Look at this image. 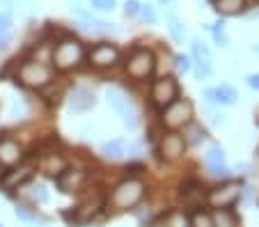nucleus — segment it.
Segmentation results:
<instances>
[{
    "label": "nucleus",
    "mask_w": 259,
    "mask_h": 227,
    "mask_svg": "<svg viewBox=\"0 0 259 227\" xmlns=\"http://www.w3.org/2000/svg\"><path fill=\"white\" fill-rule=\"evenodd\" d=\"M67 165L69 163L64 161L62 156H58V154H46L44 161H41V170H44L46 174H51V177H58V174L62 172Z\"/></svg>",
    "instance_id": "obj_21"
},
{
    "label": "nucleus",
    "mask_w": 259,
    "mask_h": 227,
    "mask_svg": "<svg viewBox=\"0 0 259 227\" xmlns=\"http://www.w3.org/2000/svg\"><path fill=\"white\" fill-rule=\"evenodd\" d=\"M184 140H186V145L188 147H197V145H202V143H206L209 140V131H206L202 124H197V122H191L186 128H184Z\"/></svg>",
    "instance_id": "obj_18"
},
{
    "label": "nucleus",
    "mask_w": 259,
    "mask_h": 227,
    "mask_svg": "<svg viewBox=\"0 0 259 227\" xmlns=\"http://www.w3.org/2000/svg\"><path fill=\"white\" fill-rule=\"evenodd\" d=\"M170 35H172V39L177 41V44H184V41L188 39V30H186V25L181 23L179 19H177L175 14H170Z\"/></svg>",
    "instance_id": "obj_23"
},
{
    "label": "nucleus",
    "mask_w": 259,
    "mask_h": 227,
    "mask_svg": "<svg viewBox=\"0 0 259 227\" xmlns=\"http://www.w3.org/2000/svg\"><path fill=\"white\" fill-rule=\"evenodd\" d=\"M147 195V184L140 177H126L110 191L106 198V207L115 211H133L138 204H142Z\"/></svg>",
    "instance_id": "obj_1"
},
{
    "label": "nucleus",
    "mask_w": 259,
    "mask_h": 227,
    "mask_svg": "<svg viewBox=\"0 0 259 227\" xmlns=\"http://www.w3.org/2000/svg\"><path fill=\"white\" fill-rule=\"evenodd\" d=\"M195 117V106L191 99H177L167 108L161 110V124L167 131H179L186 128Z\"/></svg>",
    "instance_id": "obj_5"
},
{
    "label": "nucleus",
    "mask_w": 259,
    "mask_h": 227,
    "mask_svg": "<svg viewBox=\"0 0 259 227\" xmlns=\"http://www.w3.org/2000/svg\"><path fill=\"white\" fill-rule=\"evenodd\" d=\"M0 227H5V225H3V222H0Z\"/></svg>",
    "instance_id": "obj_42"
},
{
    "label": "nucleus",
    "mask_w": 259,
    "mask_h": 227,
    "mask_svg": "<svg viewBox=\"0 0 259 227\" xmlns=\"http://www.w3.org/2000/svg\"><path fill=\"white\" fill-rule=\"evenodd\" d=\"M85 58H88V51H85L83 41L67 35L60 41H55L53 53H51V64H53L55 71H64L67 74V71L78 69L80 64L85 62Z\"/></svg>",
    "instance_id": "obj_2"
},
{
    "label": "nucleus",
    "mask_w": 259,
    "mask_h": 227,
    "mask_svg": "<svg viewBox=\"0 0 259 227\" xmlns=\"http://www.w3.org/2000/svg\"><path fill=\"white\" fill-rule=\"evenodd\" d=\"M188 225L191 227H213V218H211L209 211L197 209V211H193L191 216H188Z\"/></svg>",
    "instance_id": "obj_28"
},
{
    "label": "nucleus",
    "mask_w": 259,
    "mask_h": 227,
    "mask_svg": "<svg viewBox=\"0 0 259 227\" xmlns=\"http://www.w3.org/2000/svg\"><path fill=\"white\" fill-rule=\"evenodd\" d=\"M191 58L195 60V62H200V60H211V51H209V46L204 44L202 39H193L191 41Z\"/></svg>",
    "instance_id": "obj_29"
},
{
    "label": "nucleus",
    "mask_w": 259,
    "mask_h": 227,
    "mask_svg": "<svg viewBox=\"0 0 259 227\" xmlns=\"http://www.w3.org/2000/svg\"><path fill=\"white\" fill-rule=\"evenodd\" d=\"M67 106H69V113L85 115V113H90V110L97 106V94H94L90 87L78 85V87H73L71 92L67 94Z\"/></svg>",
    "instance_id": "obj_13"
},
{
    "label": "nucleus",
    "mask_w": 259,
    "mask_h": 227,
    "mask_svg": "<svg viewBox=\"0 0 259 227\" xmlns=\"http://www.w3.org/2000/svg\"><path fill=\"white\" fill-rule=\"evenodd\" d=\"M71 12H73V14H76V16H80V19H83V21H88V23L94 19V16H92V10H88V7H83V5H76V7H71Z\"/></svg>",
    "instance_id": "obj_36"
},
{
    "label": "nucleus",
    "mask_w": 259,
    "mask_h": 227,
    "mask_svg": "<svg viewBox=\"0 0 259 227\" xmlns=\"http://www.w3.org/2000/svg\"><path fill=\"white\" fill-rule=\"evenodd\" d=\"M53 181H55V186H58L60 193H64V195H73V193H78V191L85 188V184H88V172L80 170V168H71V165H67L58 177H53Z\"/></svg>",
    "instance_id": "obj_11"
},
{
    "label": "nucleus",
    "mask_w": 259,
    "mask_h": 227,
    "mask_svg": "<svg viewBox=\"0 0 259 227\" xmlns=\"http://www.w3.org/2000/svg\"><path fill=\"white\" fill-rule=\"evenodd\" d=\"M88 62L92 64L94 69H113L122 62V51L115 44H108V41H101V44L92 46L88 51Z\"/></svg>",
    "instance_id": "obj_9"
},
{
    "label": "nucleus",
    "mask_w": 259,
    "mask_h": 227,
    "mask_svg": "<svg viewBox=\"0 0 259 227\" xmlns=\"http://www.w3.org/2000/svg\"><path fill=\"white\" fill-rule=\"evenodd\" d=\"M32 170H34L32 163H28V161L14 165V168H7L5 172L0 174V188L7 193L14 191V188H21L30 177H32Z\"/></svg>",
    "instance_id": "obj_14"
},
{
    "label": "nucleus",
    "mask_w": 259,
    "mask_h": 227,
    "mask_svg": "<svg viewBox=\"0 0 259 227\" xmlns=\"http://www.w3.org/2000/svg\"><path fill=\"white\" fill-rule=\"evenodd\" d=\"M204 163L209 168V172L218 179L230 177V168H227V154L220 145H211L204 152Z\"/></svg>",
    "instance_id": "obj_15"
},
{
    "label": "nucleus",
    "mask_w": 259,
    "mask_h": 227,
    "mask_svg": "<svg viewBox=\"0 0 259 227\" xmlns=\"http://www.w3.org/2000/svg\"><path fill=\"white\" fill-rule=\"evenodd\" d=\"M179 99V83H177L175 76H161L152 83L149 87V101H152L154 108L163 110L172 104V101Z\"/></svg>",
    "instance_id": "obj_7"
},
{
    "label": "nucleus",
    "mask_w": 259,
    "mask_h": 227,
    "mask_svg": "<svg viewBox=\"0 0 259 227\" xmlns=\"http://www.w3.org/2000/svg\"><path fill=\"white\" fill-rule=\"evenodd\" d=\"M186 149H188V145L179 131H167V133H163L161 140H158V156H161L163 161H167V163H175V161L184 158Z\"/></svg>",
    "instance_id": "obj_10"
},
{
    "label": "nucleus",
    "mask_w": 259,
    "mask_h": 227,
    "mask_svg": "<svg viewBox=\"0 0 259 227\" xmlns=\"http://www.w3.org/2000/svg\"><path fill=\"white\" fill-rule=\"evenodd\" d=\"M191 74L195 76V80H206L213 76V64H211V60H200V62H195L193 60V69Z\"/></svg>",
    "instance_id": "obj_25"
},
{
    "label": "nucleus",
    "mask_w": 259,
    "mask_h": 227,
    "mask_svg": "<svg viewBox=\"0 0 259 227\" xmlns=\"http://www.w3.org/2000/svg\"><path fill=\"white\" fill-rule=\"evenodd\" d=\"M12 44V32H3L0 35V51H7Z\"/></svg>",
    "instance_id": "obj_39"
},
{
    "label": "nucleus",
    "mask_w": 259,
    "mask_h": 227,
    "mask_svg": "<svg viewBox=\"0 0 259 227\" xmlns=\"http://www.w3.org/2000/svg\"><path fill=\"white\" fill-rule=\"evenodd\" d=\"M140 19L145 21L147 25H154V23H156V10H154L152 5H142V10H140Z\"/></svg>",
    "instance_id": "obj_33"
},
{
    "label": "nucleus",
    "mask_w": 259,
    "mask_h": 227,
    "mask_svg": "<svg viewBox=\"0 0 259 227\" xmlns=\"http://www.w3.org/2000/svg\"><path fill=\"white\" fill-rule=\"evenodd\" d=\"M206 110V117H209V122L213 124V126H225V115L220 113L218 106H204Z\"/></svg>",
    "instance_id": "obj_31"
},
{
    "label": "nucleus",
    "mask_w": 259,
    "mask_h": 227,
    "mask_svg": "<svg viewBox=\"0 0 259 227\" xmlns=\"http://www.w3.org/2000/svg\"><path fill=\"white\" fill-rule=\"evenodd\" d=\"M175 67H177V71H179V74H191L193 58H191V55H184V53L175 55Z\"/></svg>",
    "instance_id": "obj_30"
},
{
    "label": "nucleus",
    "mask_w": 259,
    "mask_h": 227,
    "mask_svg": "<svg viewBox=\"0 0 259 227\" xmlns=\"http://www.w3.org/2000/svg\"><path fill=\"white\" fill-rule=\"evenodd\" d=\"M90 7L94 12H113L117 7V0H90Z\"/></svg>",
    "instance_id": "obj_32"
},
{
    "label": "nucleus",
    "mask_w": 259,
    "mask_h": 227,
    "mask_svg": "<svg viewBox=\"0 0 259 227\" xmlns=\"http://www.w3.org/2000/svg\"><path fill=\"white\" fill-rule=\"evenodd\" d=\"M28 195H30V202L32 204H49V200H51V193L44 184H32Z\"/></svg>",
    "instance_id": "obj_26"
},
{
    "label": "nucleus",
    "mask_w": 259,
    "mask_h": 227,
    "mask_svg": "<svg viewBox=\"0 0 259 227\" xmlns=\"http://www.w3.org/2000/svg\"><path fill=\"white\" fill-rule=\"evenodd\" d=\"M101 209H106V198L94 195L92 200H85L83 204H78V207L73 209V222H76V225H85V222L92 220Z\"/></svg>",
    "instance_id": "obj_16"
},
{
    "label": "nucleus",
    "mask_w": 259,
    "mask_h": 227,
    "mask_svg": "<svg viewBox=\"0 0 259 227\" xmlns=\"http://www.w3.org/2000/svg\"><path fill=\"white\" fill-rule=\"evenodd\" d=\"M25 161V149L12 135H0V168H14Z\"/></svg>",
    "instance_id": "obj_12"
},
{
    "label": "nucleus",
    "mask_w": 259,
    "mask_h": 227,
    "mask_svg": "<svg viewBox=\"0 0 259 227\" xmlns=\"http://www.w3.org/2000/svg\"><path fill=\"white\" fill-rule=\"evenodd\" d=\"M181 195H186V198H200V195H204V186H202V181H197V179H186V181H181Z\"/></svg>",
    "instance_id": "obj_27"
},
{
    "label": "nucleus",
    "mask_w": 259,
    "mask_h": 227,
    "mask_svg": "<svg viewBox=\"0 0 259 227\" xmlns=\"http://www.w3.org/2000/svg\"><path fill=\"white\" fill-rule=\"evenodd\" d=\"M106 101H108V106L119 115L122 124L128 128V131H138V126H140V117H138V110H136V106H133L131 97L126 94V89L119 87V85H110V87H106Z\"/></svg>",
    "instance_id": "obj_4"
},
{
    "label": "nucleus",
    "mask_w": 259,
    "mask_h": 227,
    "mask_svg": "<svg viewBox=\"0 0 259 227\" xmlns=\"http://www.w3.org/2000/svg\"><path fill=\"white\" fill-rule=\"evenodd\" d=\"M213 99H215V106H234L239 101V92L232 87L230 83H223L218 87H213Z\"/></svg>",
    "instance_id": "obj_19"
},
{
    "label": "nucleus",
    "mask_w": 259,
    "mask_h": 227,
    "mask_svg": "<svg viewBox=\"0 0 259 227\" xmlns=\"http://www.w3.org/2000/svg\"><path fill=\"white\" fill-rule=\"evenodd\" d=\"M257 158H259V149H257Z\"/></svg>",
    "instance_id": "obj_41"
},
{
    "label": "nucleus",
    "mask_w": 259,
    "mask_h": 227,
    "mask_svg": "<svg viewBox=\"0 0 259 227\" xmlns=\"http://www.w3.org/2000/svg\"><path fill=\"white\" fill-rule=\"evenodd\" d=\"M12 25H14L12 16L7 14V12H0V35H3V32H12Z\"/></svg>",
    "instance_id": "obj_35"
},
{
    "label": "nucleus",
    "mask_w": 259,
    "mask_h": 227,
    "mask_svg": "<svg viewBox=\"0 0 259 227\" xmlns=\"http://www.w3.org/2000/svg\"><path fill=\"white\" fill-rule=\"evenodd\" d=\"M101 154H103V158H106V161H113V163L124 161V158H126V143H124L122 138L108 140V143L101 145Z\"/></svg>",
    "instance_id": "obj_17"
},
{
    "label": "nucleus",
    "mask_w": 259,
    "mask_h": 227,
    "mask_svg": "<svg viewBox=\"0 0 259 227\" xmlns=\"http://www.w3.org/2000/svg\"><path fill=\"white\" fill-rule=\"evenodd\" d=\"M213 39H215V44H218L220 49H227V46H230V39H227L225 30H215V32H213Z\"/></svg>",
    "instance_id": "obj_37"
},
{
    "label": "nucleus",
    "mask_w": 259,
    "mask_h": 227,
    "mask_svg": "<svg viewBox=\"0 0 259 227\" xmlns=\"http://www.w3.org/2000/svg\"><path fill=\"white\" fill-rule=\"evenodd\" d=\"M16 80L28 89H44L55 80V69L44 60H23L16 67Z\"/></svg>",
    "instance_id": "obj_3"
},
{
    "label": "nucleus",
    "mask_w": 259,
    "mask_h": 227,
    "mask_svg": "<svg viewBox=\"0 0 259 227\" xmlns=\"http://www.w3.org/2000/svg\"><path fill=\"white\" fill-rule=\"evenodd\" d=\"M14 216L19 218L21 222H28V225H37V209H32V204H16Z\"/></svg>",
    "instance_id": "obj_24"
},
{
    "label": "nucleus",
    "mask_w": 259,
    "mask_h": 227,
    "mask_svg": "<svg viewBox=\"0 0 259 227\" xmlns=\"http://www.w3.org/2000/svg\"><path fill=\"white\" fill-rule=\"evenodd\" d=\"M241 181H225V184H218L215 188H211L206 193V204L213 209H232L236 202L241 200Z\"/></svg>",
    "instance_id": "obj_8"
},
{
    "label": "nucleus",
    "mask_w": 259,
    "mask_h": 227,
    "mask_svg": "<svg viewBox=\"0 0 259 227\" xmlns=\"http://www.w3.org/2000/svg\"><path fill=\"white\" fill-rule=\"evenodd\" d=\"M140 10H142V5L138 3V0H126V5H124V14H126L128 19L140 16Z\"/></svg>",
    "instance_id": "obj_34"
},
{
    "label": "nucleus",
    "mask_w": 259,
    "mask_h": 227,
    "mask_svg": "<svg viewBox=\"0 0 259 227\" xmlns=\"http://www.w3.org/2000/svg\"><path fill=\"white\" fill-rule=\"evenodd\" d=\"M211 218H213V227H239V218L232 209H215Z\"/></svg>",
    "instance_id": "obj_22"
},
{
    "label": "nucleus",
    "mask_w": 259,
    "mask_h": 227,
    "mask_svg": "<svg viewBox=\"0 0 259 227\" xmlns=\"http://www.w3.org/2000/svg\"><path fill=\"white\" fill-rule=\"evenodd\" d=\"M245 83H248L250 89H257L259 92V74H248L245 76Z\"/></svg>",
    "instance_id": "obj_38"
},
{
    "label": "nucleus",
    "mask_w": 259,
    "mask_h": 227,
    "mask_svg": "<svg viewBox=\"0 0 259 227\" xmlns=\"http://www.w3.org/2000/svg\"><path fill=\"white\" fill-rule=\"evenodd\" d=\"M124 69H126V76L131 80H147L156 69V58L149 49H136L126 58Z\"/></svg>",
    "instance_id": "obj_6"
},
{
    "label": "nucleus",
    "mask_w": 259,
    "mask_h": 227,
    "mask_svg": "<svg viewBox=\"0 0 259 227\" xmlns=\"http://www.w3.org/2000/svg\"><path fill=\"white\" fill-rule=\"evenodd\" d=\"M158 3H161V5H170L172 0H158Z\"/></svg>",
    "instance_id": "obj_40"
},
{
    "label": "nucleus",
    "mask_w": 259,
    "mask_h": 227,
    "mask_svg": "<svg viewBox=\"0 0 259 227\" xmlns=\"http://www.w3.org/2000/svg\"><path fill=\"white\" fill-rule=\"evenodd\" d=\"M215 12L223 16H236L248 7V0H213Z\"/></svg>",
    "instance_id": "obj_20"
}]
</instances>
